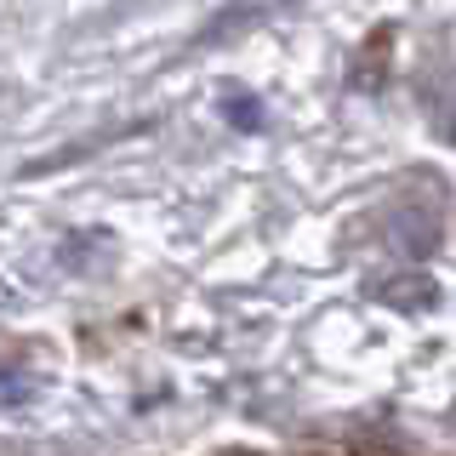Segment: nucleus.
<instances>
[{
	"label": "nucleus",
	"instance_id": "nucleus-1",
	"mask_svg": "<svg viewBox=\"0 0 456 456\" xmlns=\"http://www.w3.org/2000/svg\"><path fill=\"white\" fill-rule=\"evenodd\" d=\"M394 35H399L394 23H377V28L360 40V52H354V63H348V92H365V97H370V92H382V86H388Z\"/></svg>",
	"mask_w": 456,
	"mask_h": 456
},
{
	"label": "nucleus",
	"instance_id": "nucleus-2",
	"mask_svg": "<svg viewBox=\"0 0 456 456\" xmlns=\"http://www.w3.org/2000/svg\"><path fill=\"white\" fill-rule=\"evenodd\" d=\"M417 97H422V114L434 126V137L456 142V69H428L417 80Z\"/></svg>",
	"mask_w": 456,
	"mask_h": 456
},
{
	"label": "nucleus",
	"instance_id": "nucleus-3",
	"mask_svg": "<svg viewBox=\"0 0 456 456\" xmlns=\"http://www.w3.org/2000/svg\"><path fill=\"white\" fill-rule=\"evenodd\" d=\"M377 297H382L388 308H405V314H428V308L439 303V285L428 280V274H399V280H388V285H382Z\"/></svg>",
	"mask_w": 456,
	"mask_h": 456
},
{
	"label": "nucleus",
	"instance_id": "nucleus-4",
	"mask_svg": "<svg viewBox=\"0 0 456 456\" xmlns=\"http://www.w3.org/2000/svg\"><path fill=\"white\" fill-rule=\"evenodd\" d=\"M274 6H280V0H234L217 23H206V35H200V40H228V35H240L246 23H256L263 12H274Z\"/></svg>",
	"mask_w": 456,
	"mask_h": 456
},
{
	"label": "nucleus",
	"instance_id": "nucleus-5",
	"mask_svg": "<svg viewBox=\"0 0 456 456\" xmlns=\"http://www.w3.org/2000/svg\"><path fill=\"white\" fill-rule=\"evenodd\" d=\"M28 388H35V382H28L18 365H0V411H18V405H28Z\"/></svg>",
	"mask_w": 456,
	"mask_h": 456
},
{
	"label": "nucleus",
	"instance_id": "nucleus-6",
	"mask_svg": "<svg viewBox=\"0 0 456 456\" xmlns=\"http://www.w3.org/2000/svg\"><path fill=\"white\" fill-rule=\"evenodd\" d=\"M228 120H234L240 132H256V103L251 97H234V103H228Z\"/></svg>",
	"mask_w": 456,
	"mask_h": 456
},
{
	"label": "nucleus",
	"instance_id": "nucleus-7",
	"mask_svg": "<svg viewBox=\"0 0 456 456\" xmlns=\"http://www.w3.org/2000/svg\"><path fill=\"white\" fill-rule=\"evenodd\" d=\"M303 456H342L337 445H314V451H303Z\"/></svg>",
	"mask_w": 456,
	"mask_h": 456
},
{
	"label": "nucleus",
	"instance_id": "nucleus-8",
	"mask_svg": "<svg viewBox=\"0 0 456 456\" xmlns=\"http://www.w3.org/2000/svg\"><path fill=\"white\" fill-rule=\"evenodd\" d=\"M360 456H399V451H360Z\"/></svg>",
	"mask_w": 456,
	"mask_h": 456
}]
</instances>
